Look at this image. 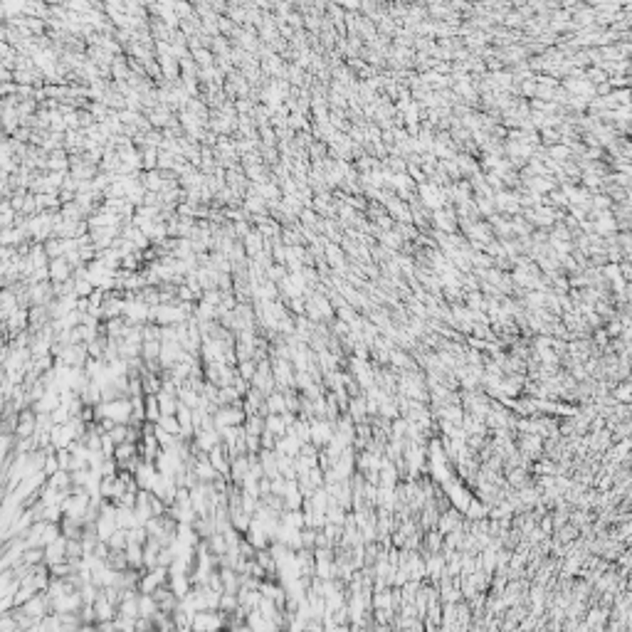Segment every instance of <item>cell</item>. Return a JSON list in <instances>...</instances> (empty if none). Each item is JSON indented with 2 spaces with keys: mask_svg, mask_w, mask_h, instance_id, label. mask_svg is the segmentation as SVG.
<instances>
[{
  "mask_svg": "<svg viewBox=\"0 0 632 632\" xmlns=\"http://www.w3.org/2000/svg\"><path fill=\"white\" fill-rule=\"evenodd\" d=\"M59 561H67V536L64 533L45 546V563L52 566V563H59Z\"/></svg>",
  "mask_w": 632,
  "mask_h": 632,
  "instance_id": "cell-1",
  "label": "cell"
},
{
  "mask_svg": "<svg viewBox=\"0 0 632 632\" xmlns=\"http://www.w3.org/2000/svg\"><path fill=\"white\" fill-rule=\"evenodd\" d=\"M247 474H250V457L247 454H237V457L230 459V479L235 484H242Z\"/></svg>",
  "mask_w": 632,
  "mask_h": 632,
  "instance_id": "cell-2",
  "label": "cell"
},
{
  "mask_svg": "<svg viewBox=\"0 0 632 632\" xmlns=\"http://www.w3.org/2000/svg\"><path fill=\"white\" fill-rule=\"evenodd\" d=\"M301 440L296 437V432H287L284 437H276V452H284V454H292V457H299L301 452Z\"/></svg>",
  "mask_w": 632,
  "mask_h": 632,
  "instance_id": "cell-3",
  "label": "cell"
},
{
  "mask_svg": "<svg viewBox=\"0 0 632 632\" xmlns=\"http://www.w3.org/2000/svg\"><path fill=\"white\" fill-rule=\"evenodd\" d=\"M59 405H62V395H59V390H57V388H47L45 398H42V400H37L32 408H35L37 413H52V410L59 408Z\"/></svg>",
  "mask_w": 632,
  "mask_h": 632,
  "instance_id": "cell-4",
  "label": "cell"
},
{
  "mask_svg": "<svg viewBox=\"0 0 632 632\" xmlns=\"http://www.w3.org/2000/svg\"><path fill=\"white\" fill-rule=\"evenodd\" d=\"M136 454H138V442H121V445H116V452H114L118 467H124V464H126L129 459H134Z\"/></svg>",
  "mask_w": 632,
  "mask_h": 632,
  "instance_id": "cell-5",
  "label": "cell"
},
{
  "mask_svg": "<svg viewBox=\"0 0 632 632\" xmlns=\"http://www.w3.org/2000/svg\"><path fill=\"white\" fill-rule=\"evenodd\" d=\"M259 462H262L264 474L269 479L279 474V467H276V450H259Z\"/></svg>",
  "mask_w": 632,
  "mask_h": 632,
  "instance_id": "cell-6",
  "label": "cell"
},
{
  "mask_svg": "<svg viewBox=\"0 0 632 632\" xmlns=\"http://www.w3.org/2000/svg\"><path fill=\"white\" fill-rule=\"evenodd\" d=\"M264 430L274 432L276 437H284V434H287V422H284V417L279 413H269L264 417Z\"/></svg>",
  "mask_w": 632,
  "mask_h": 632,
  "instance_id": "cell-7",
  "label": "cell"
},
{
  "mask_svg": "<svg viewBox=\"0 0 632 632\" xmlns=\"http://www.w3.org/2000/svg\"><path fill=\"white\" fill-rule=\"evenodd\" d=\"M126 558H129V566H131V568L146 571V568H143V543H129V546H126Z\"/></svg>",
  "mask_w": 632,
  "mask_h": 632,
  "instance_id": "cell-8",
  "label": "cell"
},
{
  "mask_svg": "<svg viewBox=\"0 0 632 632\" xmlns=\"http://www.w3.org/2000/svg\"><path fill=\"white\" fill-rule=\"evenodd\" d=\"M50 279H55V282L69 279V264H67V259H62V257H55V259H52V264H50Z\"/></svg>",
  "mask_w": 632,
  "mask_h": 632,
  "instance_id": "cell-9",
  "label": "cell"
},
{
  "mask_svg": "<svg viewBox=\"0 0 632 632\" xmlns=\"http://www.w3.org/2000/svg\"><path fill=\"white\" fill-rule=\"evenodd\" d=\"M106 563H109L114 571H126V568H131V566H129V558H126V548H111Z\"/></svg>",
  "mask_w": 632,
  "mask_h": 632,
  "instance_id": "cell-10",
  "label": "cell"
},
{
  "mask_svg": "<svg viewBox=\"0 0 632 632\" xmlns=\"http://www.w3.org/2000/svg\"><path fill=\"white\" fill-rule=\"evenodd\" d=\"M178 398H180V403H185L188 408H198L200 405V390H193V388H188V385H180L178 388Z\"/></svg>",
  "mask_w": 632,
  "mask_h": 632,
  "instance_id": "cell-11",
  "label": "cell"
},
{
  "mask_svg": "<svg viewBox=\"0 0 632 632\" xmlns=\"http://www.w3.org/2000/svg\"><path fill=\"white\" fill-rule=\"evenodd\" d=\"M267 408H269V413H287V400H284V393L282 390H272L269 395H267Z\"/></svg>",
  "mask_w": 632,
  "mask_h": 632,
  "instance_id": "cell-12",
  "label": "cell"
},
{
  "mask_svg": "<svg viewBox=\"0 0 632 632\" xmlns=\"http://www.w3.org/2000/svg\"><path fill=\"white\" fill-rule=\"evenodd\" d=\"M245 398L240 395V390H237L235 385H225V388H220V395H217V403L220 405H232V403H242Z\"/></svg>",
  "mask_w": 632,
  "mask_h": 632,
  "instance_id": "cell-13",
  "label": "cell"
},
{
  "mask_svg": "<svg viewBox=\"0 0 632 632\" xmlns=\"http://www.w3.org/2000/svg\"><path fill=\"white\" fill-rule=\"evenodd\" d=\"M163 415L161 403H158V395H146V420L148 422H158Z\"/></svg>",
  "mask_w": 632,
  "mask_h": 632,
  "instance_id": "cell-14",
  "label": "cell"
},
{
  "mask_svg": "<svg viewBox=\"0 0 632 632\" xmlns=\"http://www.w3.org/2000/svg\"><path fill=\"white\" fill-rule=\"evenodd\" d=\"M161 343L163 341H143V346H141L143 361H161Z\"/></svg>",
  "mask_w": 632,
  "mask_h": 632,
  "instance_id": "cell-15",
  "label": "cell"
},
{
  "mask_svg": "<svg viewBox=\"0 0 632 632\" xmlns=\"http://www.w3.org/2000/svg\"><path fill=\"white\" fill-rule=\"evenodd\" d=\"M47 482L52 487H57V489H72V472L69 469H59V472L52 474V477H47Z\"/></svg>",
  "mask_w": 632,
  "mask_h": 632,
  "instance_id": "cell-16",
  "label": "cell"
},
{
  "mask_svg": "<svg viewBox=\"0 0 632 632\" xmlns=\"http://www.w3.org/2000/svg\"><path fill=\"white\" fill-rule=\"evenodd\" d=\"M208 543H210V551L215 553V556H222V553H227V548H230V543H227V538H225L222 531H215V533L208 538Z\"/></svg>",
  "mask_w": 632,
  "mask_h": 632,
  "instance_id": "cell-17",
  "label": "cell"
},
{
  "mask_svg": "<svg viewBox=\"0 0 632 632\" xmlns=\"http://www.w3.org/2000/svg\"><path fill=\"white\" fill-rule=\"evenodd\" d=\"M22 563L27 566H37V563H45V548L42 546H32L22 553Z\"/></svg>",
  "mask_w": 632,
  "mask_h": 632,
  "instance_id": "cell-18",
  "label": "cell"
},
{
  "mask_svg": "<svg viewBox=\"0 0 632 632\" xmlns=\"http://www.w3.org/2000/svg\"><path fill=\"white\" fill-rule=\"evenodd\" d=\"M84 543L82 538H67V561H74V558H84Z\"/></svg>",
  "mask_w": 632,
  "mask_h": 632,
  "instance_id": "cell-19",
  "label": "cell"
},
{
  "mask_svg": "<svg viewBox=\"0 0 632 632\" xmlns=\"http://www.w3.org/2000/svg\"><path fill=\"white\" fill-rule=\"evenodd\" d=\"M245 430H247L250 434H262V432H264V415H247Z\"/></svg>",
  "mask_w": 632,
  "mask_h": 632,
  "instance_id": "cell-20",
  "label": "cell"
},
{
  "mask_svg": "<svg viewBox=\"0 0 632 632\" xmlns=\"http://www.w3.org/2000/svg\"><path fill=\"white\" fill-rule=\"evenodd\" d=\"M158 425H161L163 430H168L171 434H180V422H178V415H161V420H158Z\"/></svg>",
  "mask_w": 632,
  "mask_h": 632,
  "instance_id": "cell-21",
  "label": "cell"
},
{
  "mask_svg": "<svg viewBox=\"0 0 632 632\" xmlns=\"http://www.w3.org/2000/svg\"><path fill=\"white\" fill-rule=\"evenodd\" d=\"M237 608H240V598H237L235 592H222L220 610H222V612H232V610H237Z\"/></svg>",
  "mask_w": 632,
  "mask_h": 632,
  "instance_id": "cell-22",
  "label": "cell"
},
{
  "mask_svg": "<svg viewBox=\"0 0 632 632\" xmlns=\"http://www.w3.org/2000/svg\"><path fill=\"white\" fill-rule=\"evenodd\" d=\"M237 371H240V375H245L247 380H252V378L257 375V361H255V358L240 361V363H237Z\"/></svg>",
  "mask_w": 632,
  "mask_h": 632,
  "instance_id": "cell-23",
  "label": "cell"
},
{
  "mask_svg": "<svg viewBox=\"0 0 632 632\" xmlns=\"http://www.w3.org/2000/svg\"><path fill=\"white\" fill-rule=\"evenodd\" d=\"M109 434L114 437V442H116V445H121V442H126V440H129V425L118 422V425H116V427H114Z\"/></svg>",
  "mask_w": 632,
  "mask_h": 632,
  "instance_id": "cell-24",
  "label": "cell"
},
{
  "mask_svg": "<svg viewBox=\"0 0 632 632\" xmlns=\"http://www.w3.org/2000/svg\"><path fill=\"white\" fill-rule=\"evenodd\" d=\"M52 420H55V425H64V422H69L72 420V413H69V408L62 403L59 408H55L52 410Z\"/></svg>",
  "mask_w": 632,
  "mask_h": 632,
  "instance_id": "cell-25",
  "label": "cell"
},
{
  "mask_svg": "<svg viewBox=\"0 0 632 632\" xmlns=\"http://www.w3.org/2000/svg\"><path fill=\"white\" fill-rule=\"evenodd\" d=\"M89 474H92V469H72V484H77V487H87Z\"/></svg>",
  "mask_w": 632,
  "mask_h": 632,
  "instance_id": "cell-26",
  "label": "cell"
},
{
  "mask_svg": "<svg viewBox=\"0 0 632 632\" xmlns=\"http://www.w3.org/2000/svg\"><path fill=\"white\" fill-rule=\"evenodd\" d=\"M59 469H62V467H59V457H57V452H50V454H47V462H45V469H42V472L47 474V477H52V474H55V472H59Z\"/></svg>",
  "mask_w": 632,
  "mask_h": 632,
  "instance_id": "cell-27",
  "label": "cell"
},
{
  "mask_svg": "<svg viewBox=\"0 0 632 632\" xmlns=\"http://www.w3.org/2000/svg\"><path fill=\"white\" fill-rule=\"evenodd\" d=\"M316 531H319V529H311V526H304V529H301V543H304V548H314V546H316Z\"/></svg>",
  "mask_w": 632,
  "mask_h": 632,
  "instance_id": "cell-28",
  "label": "cell"
},
{
  "mask_svg": "<svg viewBox=\"0 0 632 632\" xmlns=\"http://www.w3.org/2000/svg\"><path fill=\"white\" fill-rule=\"evenodd\" d=\"M92 292H94L92 279H77V287H74V294H77V296H89Z\"/></svg>",
  "mask_w": 632,
  "mask_h": 632,
  "instance_id": "cell-29",
  "label": "cell"
},
{
  "mask_svg": "<svg viewBox=\"0 0 632 632\" xmlns=\"http://www.w3.org/2000/svg\"><path fill=\"white\" fill-rule=\"evenodd\" d=\"M114 479H116V474H111V477H101L99 492H101L104 499H111V494H114Z\"/></svg>",
  "mask_w": 632,
  "mask_h": 632,
  "instance_id": "cell-30",
  "label": "cell"
},
{
  "mask_svg": "<svg viewBox=\"0 0 632 632\" xmlns=\"http://www.w3.org/2000/svg\"><path fill=\"white\" fill-rule=\"evenodd\" d=\"M284 489H287V477H284V474L272 477V494H282L284 496Z\"/></svg>",
  "mask_w": 632,
  "mask_h": 632,
  "instance_id": "cell-31",
  "label": "cell"
},
{
  "mask_svg": "<svg viewBox=\"0 0 632 632\" xmlns=\"http://www.w3.org/2000/svg\"><path fill=\"white\" fill-rule=\"evenodd\" d=\"M259 450H262L259 434H250L247 432V454H259Z\"/></svg>",
  "mask_w": 632,
  "mask_h": 632,
  "instance_id": "cell-32",
  "label": "cell"
},
{
  "mask_svg": "<svg viewBox=\"0 0 632 632\" xmlns=\"http://www.w3.org/2000/svg\"><path fill=\"white\" fill-rule=\"evenodd\" d=\"M259 440H262V450H274V447H276V434L269 432V430H264V432L259 434Z\"/></svg>",
  "mask_w": 632,
  "mask_h": 632,
  "instance_id": "cell-33",
  "label": "cell"
},
{
  "mask_svg": "<svg viewBox=\"0 0 632 632\" xmlns=\"http://www.w3.org/2000/svg\"><path fill=\"white\" fill-rule=\"evenodd\" d=\"M267 494H272V479H269V477H262V479H259V499L267 496Z\"/></svg>",
  "mask_w": 632,
  "mask_h": 632,
  "instance_id": "cell-34",
  "label": "cell"
},
{
  "mask_svg": "<svg viewBox=\"0 0 632 632\" xmlns=\"http://www.w3.org/2000/svg\"><path fill=\"white\" fill-rule=\"evenodd\" d=\"M97 422L101 425V430H104V432H111V430H114V427L118 425V422H116L114 417H101V420H97Z\"/></svg>",
  "mask_w": 632,
  "mask_h": 632,
  "instance_id": "cell-35",
  "label": "cell"
}]
</instances>
